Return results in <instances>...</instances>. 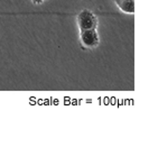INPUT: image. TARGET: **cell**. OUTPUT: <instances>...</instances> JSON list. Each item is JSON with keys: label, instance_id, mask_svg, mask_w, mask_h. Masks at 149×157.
Instances as JSON below:
<instances>
[{"label": "cell", "instance_id": "obj_1", "mask_svg": "<svg viewBox=\"0 0 149 157\" xmlns=\"http://www.w3.org/2000/svg\"><path fill=\"white\" fill-rule=\"evenodd\" d=\"M78 26L80 32L81 30H88V29H97V18L91 10L83 9L78 13L76 17Z\"/></svg>", "mask_w": 149, "mask_h": 157}, {"label": "cell", "instance_id": "obj_2", "mask_svg": "<svg viewBox=\"0 0 149 157\" xmlns=\"http://www.w3.org/2000/svg\"><path fill=\"white\" fill-rule=\"evenodd\" d=\"M80 40L85 48H95L100 44V38L97 29H88L80 32Z\"/></svg>", "mask_w": 149, "mask_h": 157}, {"label": "cell", "instance_id": "obj_3", "mask_svg": "<svg viewBox=\"0 0 149 157\" xmlns=\"http://www.w3.org/2000/svg\"><path fill=\"white\" fill-rule=\"evenodd\" d=\"M114 2H116L117 7L122 13H135V0H114Z\"/></svg>", "mask_w": 149, "mask_h": 157}, {"label": "cell", "instance_id": "obj_4", "mask_svg": "<svg viewBox=\"0 0 149 157\" xmlns=\"http://www.w3.org/2000/svg\"><path fill=\"white\" fill-rule=\"evenodd\" d=\"M43 1H44V0H32V2L34 3V5H40Z\"/></svg>", "mask_w": 149, "mask_h": 157}]
</instances>
